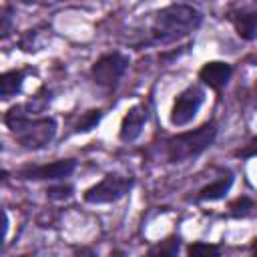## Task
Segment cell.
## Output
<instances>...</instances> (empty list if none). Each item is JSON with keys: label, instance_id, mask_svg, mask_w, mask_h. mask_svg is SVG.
<instances>
[{"label": "cell", "instance_id": "cell-3", "mask_svg": "<svg viewBox=\"0 0 257 257\" xmlns=\"http://www.w3.org/2000/svg\"><path fill=\"white\" fill-rule=\"evenodd\" d=\"M217 137L215 122H205L195 131H187L165 141V159L169 163H185L205 153Z\"/></svg>", "mask_w": 257, "mask_h": 257}, {"label": "cell", "instance_id": "cell-14", "mask_svg": "<svg viewBox=\"0 0 257 257\" xmlns=\"http://www.w3.org/2000/svg\"><path fill=\"white\" fill-rule=\"evenodd\" d=\"M100 118H102V110L100 108H90V110L82 112L78 122L74 124V133H90L92 128H96Z\"/></svg>", "mask_w": 257, "mask_h": 257}, {"label": "cell", "instance_id": "cell-10", "mask_svg": "<svg viewBox=\"0 0 257 257\" xmlns=\"http://www.w3.org/2000/svg\"><path fill=\"white\" fill-rule=\"evenodd\" d=\"M229 20H231L239 38H243V40H255L257 38V10H249V8L231 10Z\"/></svg>", "mask_w": 257, "mask_h": 257}, {"label": "cell", "instance_id": "cell-18", "mask_svg": "<svg viewBox=\"0 0 257 257\" xmlns=\"http://www.w3.org/2000/svg\"><path fill=\"white\" fill-rule=\"evenodd\" d=\"M0 20H2V26H0V38H8L10 32H12V6L4 4L0 8Z\"/></svg>", "mask_w": 257, "mask_h": 257}, {"label": "cell", "instance_id": "cell-5", "mask_svg": "<svg viewBox=\"0 0 257 257\" xmlns=\"http://www.w3.org/2000/svg\"><path fill=\"white\" fill-rule=\"evenodd\" d=\"M131 60L122 52H106L90 66V76L100 86H114L126 72Z\"/></svg>", "mask_w": 257, "mask_h": 257}, {"label": "cell", "instance_id": "cell-7", "mask_svg": "<svg viewBox=\"0 0 257 257\" xmlns=\"http://www.w3.org/2000/svg\"><path fill=\"white\" fill-rule=\"evenodd\" d=\"M76 169V161L74 159H58L54 163H46V165H38V167H26L18 173L20 179H28V181H62L66 177H70Z\"/></svg>", "mask_w": 257, "mask_h": 257}, {"label": "cell", "instance_id": "cell-11", "mask_svg": "<svg viewBox=\"0 0 257 257\" xmlns=\"http://www.w3.org/2000/svg\"><path fill=\"white\" fill-rule=\"evenodd\" d=\"M233 181H235L233 173H231V171H225V173L219 175L213 183L205 185V187L199 191L197 199H199V201H219V199H223V197L231 191Z\"/></svg>", "mask_w": 257, "mask_h": 257}, {"label": "cell", "instance_id": "cell-1", "mask_svg": "<svg viewBox=\"0 0 257 257\" xmlns=\"http://www.w3.org/2000/svg\"><path fill=\"white\" fill-rule=\"evenodd\" d=\"M203 22V14L189 4H169L155 14L151 24V44H169L189 36Z\"/></svg>", "mask_w": 257, "mask_h": 257}, {"label": "cell", "instance_id": "cell-12", "mask_svg": "<svg viewBox=\"0 0 257 257\" xmlns=\"http://www.w3.org/2000/svg\"><path fill=\"white\" fill-rule=\"evenodd\" d=\"M26 78V70H8L0 78V96L2 100H10L16 92H20Z\"/></svg>", "mask_w": 257, "mask_h": 257}, {"label": "cell", "instance_id": "cell-2", "mask_svg": "<svg viewBox=\"0 0 257 257\" xmlns=\"http://www.w3.org/2000/svg\"><path fill=\"white\" fill-rule=\"evenodd\" d=\"M4 124L10 128L16 143L28 151L44 149L56 135V120L52 116H30L22 104L8 108L4 114Z\"/></svg>", "mask_w": 257, "mask_h": 257}, {"label": "cell", "instance_id": "cell-9", "mask_svg": "<svg viewBox=\"0 0 257 257\" xmlns=\"http://www.w3.org/2000/svg\"><path fill=\"white\" fill-rule=\"evenodd\" d=\"M231 74H233V66L229 62H223V60H211V62H205L199 70V80L213 88V90H221L227 86V82L231 80Z\"/></svg>", "mask_w": 257, "mask_h": 257}, {"label": "cell", "instance_id": "cell-13", "mask_svg": "<svg viewBox=\"0 0 257 257\" xmlns=\"http://www.w3.org/2000/svg\"><path fill=\"white\" fill-rule=\"evenodd\" d=\"M179 249H181V237L169 235L149 249V257H179Z\"/></svg>", "mask_w": 257, "mask_h": 257}, {"label": "cell", "instance_id": "cell-21", "mask_svg": "<svg viewBox=\"0 0 257 257\" xmlns=\"http://www.w3.org/2000/svg\"><path fill=\"white\" fill-rule=\"evenodd\" d=\"M106 257H126V253H124V251H120V249H114V251H110Z\"/></svg>", "mask_w": 257, "mask_h": 257}, {"label": "cell", "instance_id": "cell-6", "mask_svg": "<svg viewBox=\"0 0 257 257\" xmlns=\"http://www.w3.org/2000/svg\"><path fill=\"white\" fill-rule=\"evenodd\" d=\"M203 102H205V90H203V86L191 84L185 90H181L177 94L175 102H173V108H171V116H169L171 124L173 126H185V124H189L197 116V112H199V108H201Z\"/></svg>", "mask_w": 257, "mask_h": 257}, {"label": "cell", "instance_id": "cell-20", "mask_svg": "<svg viewBox=\"0 0 257 257\" xmlns=\"http://www.w3.org/2000/svg\"><path fill=\"white\" fill-rule=\"evenodd\" d=\"M68 257H96V251L88 245H80V247H74Z\"/></svg>", "mask_w": 257, "mask_h": 257}, {"label": "cell", "instance_id": "cell-4", "mask_svg": "<svg viewBox=\"0 0 257 257\" xmlns=\"http://www.w3.org/2000/svg\"><path fill=\"white\" fill-rule=\"evenodd\" d=\"M135 181L131 175H120V173H106L96 185L88 187L84 191V201L90 205H106V203H116L122 197H126L133 189Z\"/></svg>", "mask_w": 257, "mask_h": 257}, {"label": "cell", "instance_id": "cell-22", "mask_svg": "<svg viewBox=\"0 0 257 257\" xmlns=\"http://www.w3.org/2000/svg\"><path fill=\"white\" fill-rule=\"evenodd\" d=\"M253 257H257V245H255V253H253Z\"/></svg>", "mask_w": 257, "mask_h": 257}, {"label": "cell", "instance_id": "cell-16", "mask_svg": "<svg viewBox=\"0 0 257 257\" xmlns=\"http://www.w3.org/2000/svg\"><path fill=\"white\" fill-rule=\"evenodd\" d=\"M251 209H253V201H251L249 197H239L237 201L231 203V207H229V215L241 219V217H247V215L251 213Z\"/></svg>", "mask_w": 257, "mask_h": 257}, {"label": "cell", "instance_id": "cell-19", "mask_svg": "<svg viewBox=\"0 0 257 257\" xmlns=\"http://www.w3.org/2000/svg\"><path fill=\"white\" fill-rule=\"evenodd\" d=\"M235 157H241V159H253V157H257V139H251L247 145H243L239 151H235Z\"/></svg>", "mask_w": 257, "mask_h": 257}, {"label": "cell", "instance_id": "cell-8", "mask_svg": "<svg viewBox=\"0 0 257 257\" xmlns=\"http://www.w3.org/2000/svg\"><path fill=\"white\" fill-rule=\"evenodd\" d=\"M149 120V106L145 102H139V104H133L126 114L122 116V122H120V131H118V139L122 143H133L141 137L145 124Z\"/></svg>", "mask_w": 257, "mask_h": 257}, {"label": "cell", "instance_id": "cell-15", "mask_svg": "<svg viewBox=\"0 0 257 257\" xmlns=\"http://www.w3.org/2000/svg\"><path fill=\"white\" fill-rule=\"evenodd\" d=\"M187 257H221V251L217 245H211L205 241H195L187 247Z\"/></svg>", "mask_w": 257, "mask_h": 257}, {"label": "cell", "instance_id": "cell-23", "mask_svg": "<svg viewBox=\"0 0 257 257\" xmlns=\"http://www.w3.org/2000/svg\"><path fill=\"white\" fill-rule=\"evenodd\" d=\"M255 98H257V94H255ZM255 106H257V100H255Z\"/></svg>", "mask_w": 257, "mask_h": 257}, {"label": "cell", "instance_id": "cell-17", "mask_svg": "<svg viewBox=\"0 0 257 257\" xmlns=\"http://www.w3.org/2000/svg\"><path fill=\"white\" fill-rule=\"evenodd\" d=\"M72 193H74V187L72 185H64V183H60V185H52V187H48L46 189V197L48 199H54V201H62V199H68V197H72Z\"/></svg>", "mask_w": 257, "mask_h": 257}]
</instances>
